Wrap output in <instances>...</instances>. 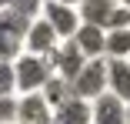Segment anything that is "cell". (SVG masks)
<instances>
[{
	"instance_id": "obj_13",
	"label": "cell",
	"mask_w": 130,
	"mask_h": 124,
	"mask_svg": "<svg viewBox=\"0 0 130 124\" xmlns=\"http://www.w3.org/2000/svg\"><path fill=\"white\" fill-rule=\"evenodd\" d=\"M107 60H130V30H107Z\"/></svg>"
},
{
	"instance_id": "obj_12",
	"label": "cell",
	"mask_w": 130,
	"mask_h": 124,
	"mask_svg": "<svg viewBox=\"0 0 130 124\" xmlns=\"http://www.w3.org/2000/svg\"><path fill=\"white\" fill-rule=\"evenodd\" d=\"M43 97H47V104L50 107H63L67 101H73V87H70V81H63V77H57V74H54V77H50L47 84H43V91H40Z\"/></svg>"
},
{
	"instance_id": "obj_14",
	"label": "cell",
	"mask_w": 130,
	"mask_h": 124,
	"mask_svg": "<svg viewBox=\"0 0 130 124\" xmlns=\"http://www.w3.org/2000/svg\"><path fill=\"white\" fill-rule=\"evenodd\" d=\"M7 10H13L17 17H23L27 23H34V20L40 17V10H43V0H13Z\"/></svg>"
},
{
	"instance_id": "obj_3",
	"label": "cell",
	"mask_w": 130,
	"mask_h": 124,
	"mask_svg": "<svg viewBox=\"0 0 130 124\" xmlns=\"http://www.w3.org/2000/svg\"><path fill=\"white\" fill-rule=\"evenodd\" d=\"M40 20L47 23L50 30L57 34V40H73V34L80 30V14L77 7H63V4H47L43 0V10H40Z\"/></svg>"
},
{
	"instance_id": "obj_4",
	"label": "cell",
	"mask_w": 130,
	"mask_h": 124,
	"mask_svg": "<svg viewBox=\"0 0 130 124\" xmlns=\"http://www.w3.org/2000/svg\"><path fill=\"white\" fill-rule=\"evenodd\" d=\"M50 60V67H54V74L57 77H63V81H70L73 84V77L84 70V64H87V57L77 51V44L73 40H63V44H57V51L47 57Z\"/></svg>"
},
{
	"instance_id": "obj_16",
	"label": "cell",
	"mask_w": 130,
	"mask_h": 124,
	"mask_svg": "<svg viewBox=\"0 0 130 124\" xmlns=\"http://www.w3.org/2000/svg\"><path fill=\"white\" fill-rule=\"evenodd\" d=\"M17 117V97H0V124H13Z\"/></svg>"
},
{
	"instance_id": "obj_15",
	"label": "cell",
	"mask_w": 130,
	"mask_h": 124,
	"mask_svg": "<svg viewBox=\"0 0 130 124\" xmlns=\"http://www.w3.org/2000/svg\"><path fill=\"white\" fill-rule=\"evenodd\" d=\"M0 97H17V77H13V64L0 60Z\"/></svg>"
},
{
	"instance_id": "obj_8",
	"label": "cell",
	"mask_w": 130,
	"mask_h": 124,
	"mask_svg": "<svg viewBox=\"0 0 130 124\" xmlns=\"http://www.w3.org/2000/svg\"><path fill=\"white\" fill-rule=\"evenodd\" d=\"M113 10H117V0H80V4H77L80 23H90V27H100V30L110 27Z\"/></svg>"
},
{
	"instance_id": "obj_11",
	"label": "cell",
	"mask_w": 130,
	"mask_h": 124,
	"mask_svg": "<svg viewBox=\"0 0 130 124\" xmlns=\"http://www.w3.org/2000/svg\"><path fill=\"white\" fill-rule=\"evenodd\" d=\"M54 124H90V104L87 101H67L63 107L54 111Z\"/></svg>"
},
{
	"instance_id": "obj_6",
	"label": "cell",
	"mask_w": 130,
	"mask_h": 124,
	"mask_svg": "<svg viewBox=\"0 0 130 124\" xmlns=\"http://www.w3.org/2000/svg\"><path fill=\"white\" fill-rule=\"evenodd\" d=\"M57 34L47 27V23L37 17L30 27H27V34H23V54H37V57H50L57 51Z\"/></svg>"
},
{
	"instance_id": "obj_10",
	"label": "cell",
	"mask_w": 130,
	"mask_h": 124,
	"mask_svg": "<svg viewBox=\"0 0 130 124\" xmlns=\"http://www.w3.org/2000/svg\"><path fill=\"white\" fill-rule=\"evenodd\" d=\"M107 94L130 104V60H107Z\"/></svg>"
},
{
	"instance_id": "obj_9",
	"label": "cell",
	"mask_w": 130,
	"mask_h": 124,
	"mask_svg": "<svg viewBox=\"0 0 130 124\" xmlns=\"http://www.w3.org/2000/svg\"><path fill=\"white\" fill-rule=\"evenodd\" d=\"M73 44H77V51H80L87 60H97V57H103V47H107V30L90 27V23H80V30L73 34Z\"/></svg>"
},
{
	"instance_id": "obj_19",
	"label": "cell",
	"mask_w": 130,
	"mask_h": 124,
	"mask_svg": "<svg viewBox=\"0 0 130 124\" xmlns=\"http://www.w3.org/2000/svg\"><path fill=\"white\" fill-rule=\"evenodd\" d=\"M127 124H130V104H127Z\"/></svg>"
},
{
	"instance_id": "obj_18",
	"label": "cell",
	"mask_w": 130,
	"mask_h": 124,
	"mask_svg": "<svg viewBox=\"0 0 130 124\" xmlns=\"http://www.w3.org/2000/svg\"><path fill=\"white\" fill-rule=\"evenodd\" d=\"M10 4H13V0H0V10H7V7H10Z\"/></svg>"
},
{
	"instance_id": "obj_7",
	"label": "cell",
	"mask_w": 130,
	"mask_h": 124,
	"mask_svg": "<svg viewBox=\"0 0 130 124\" xmlns=\"http://www.w3.org/2000/svg\"><path fill=\"white\" fill-rule=\"evenodd\" d=\"M90 124H127V104L113 94H100L90 104Z\"/></svg>"
},
{
	"instance_id": "obj_17",
	"label": "cell",
	"mask_w": 130,
	"mask_h": 124,
	"mask_svg": "<svg viewBox=\"0 0 130 124\" xmlns=\"http://www.w3.org/2000/svg\"><path fill=\"white\" fill-rule=\"evenodd\" d=\"M47 4H63V7H77L80 0H47Z\"/></svg>"
},
{
	"instance_id": "obj_5",
	"label": "cell",
	"mask_w": 130,
	"mask_h": 124,
	"mask_svg": "<svg viewBox=\"0 0 130 124\" xmlns=\"http://www.w3.org/2000/svg\"><path fill=\"white\" fill-rule=\"evenodd\" d=\"M13 124H54V107L47 104L43 94H20Z\"/></svg>"
},
{
	"instance_id": "obj_2",
	"label": "cell",
	"mask_w": 130,
	"mask_h": 124,
	"mask_svg": "<svg viewBox=\"0 0 130 124\" xmlns=\"http://www.w3.org/2000/svg\"><path fill=\"white\" fill-rule=\"evenodd\" d=\"M73 97L77 101H87V104H93L100 94H107V60L103 57H97V60H87L84 64V70L73 77Z\"/></svg>"
},
{
	"instance_id": "obj_1",
	"label": "cell",
	"mask_w": 130,
	"mask_h": 124,
	"mask_svg": "<svg viewBox=\"0 0 130 124\" xmlns=\"http://www.w3.org/2000/svg\"><path fill=\"white\" fill-rule=\"evenodd\" d=\"M13 77H17V97L20 94H40L43 84L54 77V67L47 57L37 54H20L13 60Z\"/></svg>"
}]
</instances>
